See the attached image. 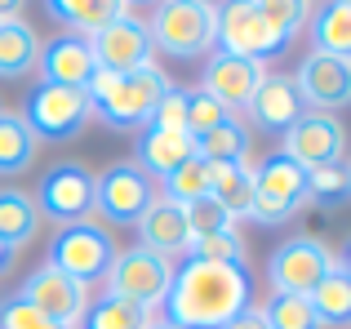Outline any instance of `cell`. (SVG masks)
<instances>
[{
	"label": "cell",
	"instance_id": "obj_36",
	"mask_svg": "<svg viewBox=\"0 0 351 329\" xmlns=\"http://www.w3.org/2000/svg\"><path fill=\"white\" fill-rule=\"evenodd\" d=\"M187 227H191V241H196V236H214V232L236 227V218L227 214L214 196H205V200H196V205H187Z\"/></svg>",
	"mask_w": 351,
	"mask_h": 329
},
{
	"label": "cell",
	"instance_id": "obj_32",
	"mask_svg": "<svg viewBox=\"0 0 351 329\" xmlns=\"http://www.w3.org/2000/svg\"><path fill=\"white\" fill-rule=\"evenodd\" d=\"M227 116H236V112H227V107L218 103L214 94H205L200 85H196V89H187V134H191V138H200V134L218 130Z\"/></svg>",
	"mask_w": 351,
	"mask_h": 329
},
{
	"label": "cell",
	"instance_id": "obj_3",
	"mask_svg": "<svg viewBox=\"0 0 351 329\" xmlns=\"http://www.w3.org/2000/svg\"><path fill=\"white\" fill-rule=\"evenodd\" d=\"M147 36H152V49L169 53V58H205L214 49V0H156Z\"/></svg>",
	"mask_w": 351,
	"mask_h": 329
},
{
	"label": "cell",
	"instance_id": "obj_35",
	"mask_svg": "<svg viewBox=\"0 0 351 329\" xmlns=\"http://www.w3.org/2000/svg\"><path fill=\"white\" fill-rule=\"evenodd\" d=\"M147 130L187 134V89H182V85H169V89H165V98L156 103L152 121H147Z\"/></svg>",
	"mask_w": 351,
	"mask_h": 329
},
{
	"label": "cell",
	"instance_id": "obj_37",
	"mask_svg": "<svg viewBox=\"0 0 351 329\" xmlns=\"http://www.w3.org/2000/svg\"><path fill=\"white\" fill-rule=\"evenodd\" d=\"M0 329H58L53 321H45L32 303H23L18 294L0 298Z\"/></svg>",
	"mask_w": 351,
	"mask_h": 329
},
{
	"label": "cell",
	"instance_id": "obj_12",
	"mask_svg": "<svg viewBox=\"0 0 351 329\" xmlns=\"http://www.w3.org/2000/svg\"><path fill=\"white\" fill-rule=\"evenodd\" d=\"M280 156H289L302 169H320V164H343L347 156V130L338 116L307 112L289 134H280Z\"/></svg>",
	"mask_w": 351,
	"mask_h": 329
},
{
	"label": "cell",
	"instance_id": "obj_45",
	"mask_svg": "<svg viewBox=\"0 0 351 329\" xmlns=\"http://www.w3.org/2000/svg\"><path fill=\"white\" fill-rule=\"evenodd\" d=\"M347 191H351V164H347Z\"/></svg>",
	"mask_w": 351,
	"mask_h": 329
},
{
	"label": "cell",
	"instance_id": "obj_18",
	"mask_svg": "<svg viewBox=\"0 0 351 329\" xmlns=\"http://www.w3.org/2000/svg\"><path fill=\"white\" fill-rule=\"evenodd\" d=\"M263 76H267L263 62H254V58H232V53H214V58L205 62L200 89H205V94H214L218 103L227 107V112H236V107H249V98L258 94Z\"/></svg>",
	"mask_w": 351,
	"mask_h": 329
},
{
	"label": "cell",
	"instance_id": "obj_23",
	"mask_svg": "<svg viewBox=\"0 0 351 329\" xmlns=\"http://www.w3.org/2000/svg\"><path fill=\"white\" fill-rule=\"evenodd\" d=\"M209 196L236 218H249V205H254V169L249 160H223L214 164V178H209Z\"/></svg>",
	"mask_w": 351,
	"mask_h": 329
},
{
	"label": "cell",
	"instance_id": "obj_44",
	"mask_svg": "<svg viewBox=\"0 0 351 329\" xmlns=\"http://www.w3.org/2000/svg\"><path fill=\"white\" fill-rule=\"evenodd\" d=\"M125 5H129V9H134V5H156V0H125Z\"/></svg>",
	"mask_w": 351,
	"mask_h": 329
},
{
	"label": "cell",
	"instance_id": "obj_34",
	"mask_svg": "<svg viewBox=\"0 0 351 329\" xmlns=\"http://www.w3.org/2000/svg\"><path fill=\"white\" fill-rule=\"evenodd\" d=\"M254 5H258V14H263L276 32H285L289 40L302 32V23L311 18V0H254Z\"/></svg>",
	"mask_w": 351,
	"mask_h": 329
},
{
	"label": "cell",
	"instance_id": "obj_5",
	"mask_svg": "<svg viewBox=\"0 0 351 329\" xmlns=\"http://www.w3.org/2000/svg\"><path fill=\"white\" fill-rule=\"evenodd\" d=\"M218 23H214V45L218 53H232V58H280L289 49V36L276 32L263 14H258L254 0H218L214 5Z\"/></svg>",
	"mask_w": 351,
	"mask_h": 329
},
{
	"label": "cell",
	"instance_id": "obj_25",
	"mask_svg": "<svg viewBox=\"0 0 351 329\" xmlns=\"http://www.w3.org/2000/svg\"><path fill=\"white\" fill-rule=\"evenodd\" d=\"M307 303H311V312H316L320 329H325V325L329 329H351V276L343 267H334L307 294Z\"/></svg>",
	"mask_w": 351,
	"mask_h": 329
},
{
	"label": "cell",
	"instance_id": "obj_27",
	"mask_svg": "<svg viewBox=\"0 0 351 329\" xmlns=\"http://www.w3.org/2000/svg\"><path fill=\"white\" fill-rule=\"evenodd\" d=\"M152 321H156V312H147V307L116 298V294H98V303L85 307L76 329H147Z\"/></svg>",
	"mask_w": 351,
	"mask_h": 329
},
{
	"label": "cell",
	"instance_id": "obj_42",
	"mask_svg": "<svg viewBox=\"0 0 351 329\" xmlns=\"http://www.w3.org/2000/svg\"><path fill=\"white\" fill-rule=\"evenodd\" d=\"M338 267H343V271H347V276H351V241H347V249H343V258H338Z\"/></svg>",
	"mask_w": 351,
	"mask_h": 329
},
{
	"label": "cell",
	"instance_id": "obj_40",
	"mask_svg": "<svg viewBox=\"0 0 351 329\" xmlns=\"http://www.w3.org/2000/svg\"><path fill=\"white\" fill-rule=\"evenodd\" d=\"M23 5H27V0H0V23H9V18H23Z\"/></svg>",
	"mask_w": 351,
	"mask_h": 329
},
{
	"label": "cell",
	"instance_id": "obj_15",
	"mask_svg": "<svg viewBox=\"0 0 351 329\" xmlns=\"http://www.w3.org/2000/svg\"><path fill=\"white\" fill-rule=\"evenodd\" d=\"M18 298H23V303H32L45 321H53L58 329H76V321L85 316V307H89V289L76 285L71 276H62V271H53L49 263H45V267H36L32 276L23 280Z\"/></svg>",
	"mask_w": 351,
	"mask_h": 329
},
{
	"label": "cell",
	"instance_id": "obj_21",
	"mask_svg": "<svg viewBox=\"0 0 351 329\" xmlns=\"http://www.w3.org/2000/svg\"><path fill=\"white\" fill-rule=\"evenodd\" d=\"M36 58H40V36L32 32V23H23V18L0 23V80L32 76Z\"/></svg>",
	"mask_w": 351,
	"mask_h": 329
},
{
	"label": "cell",
	"instance_id": "obj_6",
	"mask_svg": "<svg viewBox=\"0 0 351 329\" xmlns=\"http://www.w3.org/2000/svg\"><path fill=\"white\" fill-rule=\"evenodd\" d=\"M307 200H311L307 169L293 164L289 156L271 151V156L254 169V205H249V218H254V223L280 227V223H289L293 214H302Z\"/></svg>",
	"mask_w": 351,
	"mask_h": 329
},
{
	"label": "cell",
	"instance_id": "obj_9",
	"mask_svg": "<svg viewBox=\"0 0 351 329\" xmlns=\"http://www.w3.org/2000/svg\"><path fill=\"white\" fill-rule=\"evenodd\" d=\"M169 280H173L169 258L143 249V245H129V249H116L112 267H107V276H103V294L129 298V303L156 312V307L165 303V294H169Z\"/></svg>",
	"mask_w": 351,
	"mask_h": 329
},
{
	"label": "cell",
	"instance_id": "obj_17",
	"mask_svg": "<svg viewBox=\"0 0 351 329\" xmlns=\"http://www.w3.org/2000/svg\"><path fill=\"white\" fill-rule=\"evenodd\" d=\"M245 112L254 116L258 130H267V134H289L293 125L307 116V103H302L293 76H285V71H267L263 85H258V94L249 98Z\"/></svg>",
	"mask_w": 351,
	"mask_h": 329
},
{
	"label": "cell",
	"instance_id": "obj_31",
	"mask_svg": "<svg viewBox=\"0 0 351 329\" xmlns=\"http://www.w3.org/2000/svg\"><path fill=\"white\" fill-rule=\"evenodd\" d=\"M263 325L267 329H320L311 303L293 294H271V303L263 307Z\"/></svg>",
	"mask_w": 351,
	"mask_h": 329
},
{
	"label": "cell",
	"instance_id": "obj_39",
	"mask_svg": "<svg viewBox=\"0 0 351 329\" xmlns=\"http://www.w3.org/2000/svg\"><path fill=\"white\" fill-rule=\"evenodd\" d=\"M223 329H267L263 325V312H254V307H249V312H240L232 325H223Z\"/></svg>",
	"mask_w": 351,
	"mask_h": 329
},
{
	"label": "cell",
	"instance_id": "obj_41",
	"mask_svg": "<svg viewBox=\"0 0 351 329\" xmlns=\"http://www.w3.org/2000/svg\"><path fill=\"white\" fill-rule=\"evenodd\" d=\"M14 258H18V249H14L9 241H0V276H5V271L14 267Z\"/></svg>",
	"mask_w": 351,
	"mask_h": 329
},
{
	"label": "cell",
	"instance_id": "obj_46",
	"mask_svg": "<svg viewBox=\"0 0 351 329\" xmlns=\"http://www.w3.org/2000/svg\"><path fill=\"white\" fill-rule=\"evenodd\" d=\"M0 112H5V107H0Z\"/></svg>",
	"mask_w": 351,
	"mask_h": 329
},
{
	"label": "cell",
	"instance_id": "obj_26",
	"mask_svg": "<svg viewBox=\"0 0 351 329\" xmlns=\"http://www.w3.org/2000/svg\"><path fill=\"white\" fill-rule=\"evenodd\" d=\"M36 232H40V214H36L32 191L5 187L0 191V241H9L14 249H23V245H32Z\"/></svg>",
	"mask_w": 351,
	"mask_h": 329
},
{
	"label": "cell",
	"instance_id": "obj_24",
	"mask_svg": "<svg viewBox=\"0 0 351 329\" xmlns=\"http://www.w3.org/2000/svg\"><path fill=\"white\" fill-rule=\"evenodd\" d=\"M311 49L351 58V0H325L311 14Z\"/></svg>",
	"mask_w": 351,
	"mask_h": 329
},
{
	"label": "cell",
	"instance_id": "obj_11",
	"mask_svg": "<svg viewBox=\"0 0 351 329\" xmlns=\"http://www.w3.org/2000/svg\"><path fill=\"white\" fill-rule=\"evenodd\" d=\"M152 200H156V178H147L134 160H116V164H107V169L98 173L94 209L103 214V223L134 227Z\"/></svg>",
	"mask_w": 351,
	"mask_h": 329
},
{
	"label": "cell",
	"instance_id": "obj_28",
	"mask_svg": "<svg viewBox=\"0 0 351 329\" xmlns=\"http://www.w3.org/2000/svg\"><path fill=\"white\" fill-rule=\"evenodd\" d=\"M36 134L27 130V121L18 112H0V173H23L36 160Z\"/></svg>",
	"mask_w": 351,
	"mask_h": 329
},
{
	"label": "cell",
	"instance_id": "obj_4",
	"mask_svg": "<svg viewBox=\"0 0 351 329\" xmlns=\"http://www.w3.org/2000/svg\"><path fill=\"white\" fill-rule=\"evenodd\" d=\"M116 258V236L107 223L85 218V223H67L58 227V236L49 241V267L71 276L76 285H103L107 267Z\"/></svg>",
	"mask_w": 351,
	"mask_h": 329
},
{
	"label": "cell",
	"instance_id": "obj_1",
	"mask_svg": "<svg viewBox=\"0 0 351 329\" xmlns=\"http://www.w3.org/2000/svg\"><path fill=\"white\" fill-rule=\"evenodd\" d=\"M160 307H169L165 321L178 329H223L254 307V276L245 263H205L187 254L173 267Z\"/></svg>",
	"mask_w": 351,
	"mask_h": 329
},
{
	"label": "cell",
	"instance_id": "obj_14",
	"mask_svg": "<svg viewBox=\"0 0 351 329\" xmlns=\"http://www.w3.org/2000/svg\"><path fill=\"white\" fill-rule=\"evenodd\" d=\"M89 40V53H94V67L98 71H138L152 62V36H147V23L143 18H134V9L129 14H120L116 23L98 27L94 36H85Z\"/></svg>",
	"mask_w": 351,
	"mask_h": 329
},
{
	"label": "cell",
	"instance_id": "obj_22",
	"mask_svg": "<svg viewBox=\"0 0 351 329\" xmlns=\"http://www.w3.org/2000/svg\"><path fill=\"white\" fill-rule=\"evenodd\" d=\"M45 14L53 23L71 27L76 36H94L98 27H107L120 14H129V5L125 0H45Z\"/></svg>",
	"mask_w": 351,
	"mask_h": 329
},
{
	"label": "cell",
	"instance_id": "obj_2",
	"mask_svg": "<svg viewBox=\"0 0 351 329\" xmlns=\"http://www.w3.org/2000/svg\"><path fill=\"white\" fill-rule=\"evenodd\" d=\"M169 89V76H165L156 62L138 71H94V80L85 85L89 103H94V116L112 130H147L156 103Z\"/></svg>",
	"mask_w": 351,
	"mask_h": 329
},
{
	"label": "cell",
	"instance_id": "obj_33",
	"mask_svg": "<svg viewBox=\"0 0 351 329\" xmlns=\"http://www.w3.org/2000/svg\"><path fill=\"white\" fill-rule=\"evenodd\" d=\"M187 254L205 263H245V241H240L236 227H227V232H214V236H196L187 245Z\"/></svg>",
	"mask_w": 351,
	"mask_h": 329
},
{
	"label": "cell",
	"instance_id": "obj_13",
	"mask_svg": "<svg viewBox=\"0 0 351 329\" xmlns=\"http://www.w3.org/2000/svg\"><path fill=\"white\" fill-rule=\"evenodd\" d=\"M293 85H298L307 112L334 116L338 107H351V58L311 49L307 58L298 62V71H293Z\"/></svg>",
	"mask_w": 351,
	"mask_h": 329
},
{
	"label": "cell",
	"instance_id": "obj_10",
	"mask_svg": "<svg viewBox=\"0 0 351 329\" xmlns=\"http://www.w3.org/2000/svg\"><path fill=\"white\" fill-rule=\"evenodd\" d=\"M338 267L334 249L316 236H298V241H285L280 249L267 258V280H271V294H293L307 298L329 271Z\"/></svg>",
	"mask_w": 351,
	"mask_h": 329
},
{
	"label": "cell",
	"instance_id": "obj_7",
	"mask_svg": "<svg viewBox=\"0 0 351 329\" xmlns=\"http://www.w3.org/2000/svg\"><path fill=\"white\" fill-rule=\"evenodd\" d=\"M36 143H71L89 130L94 121V103L85 89H62V85H36L27 107L18 112Z\"/></svg>",
	"mask_w": 351,
	"mask_h": 329
},
{
	"label": "cell",
	"instance_id": "obj_19",
	"mask_svg": "<svg viewBox=\"0 0 351 329\" xmlns=\"http://www.w3.org/2000/svg\"><path fill=\"white\" fill-rule=\"evenodd\" d=\"M134 227H138V245L152 249V254H160V258L187 254V245H191L187 205H173V200H165V196H156Z\"/></svg>",
	"mask_w": 351,
	"mask_h": 329
},
{
	"label": "cell",
	"instance_id": "obj_30",
	"mask_svg": "<svg viewBox=\"0 0 351 329\" xmlns=\"http://www.w3.org/2000/svg\"><path fill=\"white\" fill-rule=\"evenodd\" d=\"M249 125L240 121V116H227L218 130H209V134H200L196 138V151L205 160H214V164H223V160H249Z\"/></svg>",
	"mask_w": 351,
	"mask_h": 329
},
{
	"label": "cell",
	"instance_id": "obj_20",
	"mask_svg": "<svg viewBox=\"0 0 351 329\" xmlns=\"http://www.w3.org/2000/svg\"><path fill=\"white\" fill-rule=\"evenodd\" d=\"M134 164L147 173V178H169L178 164H187L196 151V138L191 134H169V130H138V147H134Z\"/></svg>",
	"mask_w": 351,
	"mask_h": 329
},
{
	"label": "cell",
	"instance_id": "obj_8",
	"mask_svg": "<svg viewBox=\"0 0 351 329\" xmlns=\"http://www.w3.org/2000/svg\"><path fill=\"white\" fill-rule=\"evenodd\" d=\"M94 187H98L94 169H85L80 160H62L53 169H45L40 182H36V191H32L36 214L58 227L85 223V218H94Z\"/></svg>",
	"mask_w": 351,
	"mask_h": 329
},
{
	"label": "cell",
	"instance_id": "obj_16",
	"mask_svg": "<svg viewBox=\"0 0 351 329\" xmlns=\"http://www.w3.org/2000/svg\"><path fill=\"white\" fill-rule=\"evenodd\" d=\"M94 53L89 40L76 32H62L53 40H40V58H36V76L40 85H62V89H85L94 80Z\"/></svg>",
	"mask_w": 351,
	"mask_h": 329
},
{
	"label": "cell",
	"instance_id": "obj_29",
	"mask_svg": "<svg viewBox=\"0 0 351 329\" xmlns=\"http://www.w3.org/2000/svg\"><path fill=\"white\" fill-rule=\"evenodd\" d=\"M209 178H214V160L191 156L187 164H178L169 178H160V191H156V196L173 200V205H196V200L209 196Z\"/></svg>",
	"mask_w": 351,
	"mask_h": 329
},
{
	"label": "cell",
	"instance_id": "obj_43",
	"mask_svg": "<svg viewBox=\"0 0 351 329\" xmlns=\"http://www.w3.org/2000/svg\"><path fill=\"white\" fill-rule=\"evenodd\" d=\"M147 329H178V325H169V321H152Z\"/></svg>",
	"mask_w": 351,
	"mask_h": 329
},
{
	"label": "cell",
	"instance_id": "obj_38",
	"mask_svg": "<svg viewBox=\"0 0 351 329\" xmlns=\"http://www.w3.org/2000/svg\"><path fill=\"white\" fill-rule=\"evenodd\" d=\"M307 191L316 200L347 196V164H320V169H307Z\"/></svg>",
	"mask_w": 351,
	"mask_h": 329
}]
</instances>
